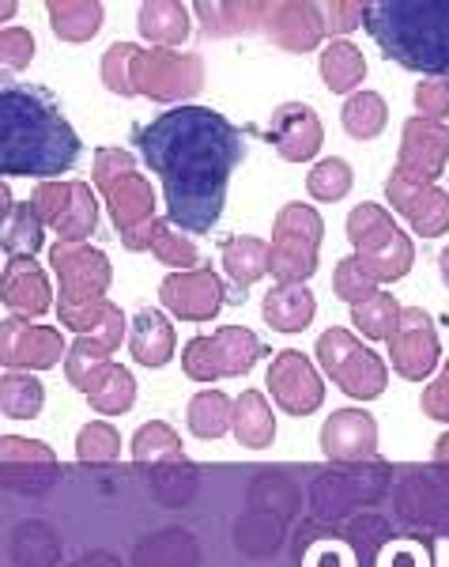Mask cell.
<instances>
[{"instance_id": "ac0fdd59", "label": "cell", "mask_w": 449, "mask_h": 567, "mask_svg": "<svg viewBox=\"0 0 449 567\" xmlns=\"http://www.w3.org/2000/svg\"><path fill=\"white\" fill-rule=\"evenodd\" d=\"M264 136H269V144L276 148L280 159L310 163L321 152V144H325V125H321V117L314 114V106L283 103L272 110Z\"/></svg>"}, {"instance_id": "2e32d148", "label": "cell", "mask_w": 449, "mask_h": 567, "mask_svg": "<svg viewBox=\"0 0 449 567\" xmlns=\"http://www.w3.org/2000/svg\"><path fill=\"white\" fill-rule=\"evenodd\" d=\"M449 159V125L446 122H430V117H408L405 130H400V148H397V167L408 178L430 182L442 175Z\"/></svg>"}, {"instance_id": "484cf974", "label": "cell", "mask_w": 449, "mask_h": 567, "mask_svg": "<svg viewBox=\"0 0 449 567\" xmlns=\"http://www.w3.org/2000/svg\"><path fill=\"white\" fill-rule=\"evenodd\" d=\"M234 439L246 446V451H264L276 439V420H272V409L264 401V393L257 390H242L234 398Z\"/></svg>"}, {"instance_id": "7dc6e473", "label": "cell", "mask_w": 449, "mask_h": 567, "mask_svg": "<svg viewBox=\"0 0 449 567\" xmlns=\"http://www.w3.org/2000/svg\"><path fill=\"white\" fill-rule=\"evenodd\" d=\"M435 462H442V465H449V432L438 439L435 443Z\"/></svg>"}, {"instance_id": "8fae6325", "label": "cell", "mask_w": 449, "mask_h": 567, "mask_svg": "<svg viewBox=\"0 0 449 567\" xmlns=\"http://www.w3.org/2000/svg\"><path fill=\"white\" fill-rule=\"evenodd\" d=\"M385 200L408 219V227L424 239H438L449 231V194L430 182L408 178L400 167H393L389 182H385Z\"/></svg>"}, {"instance_id": "7402d4cb", "label": "cell", "mask_w": 449, "mask_h": 567, "mask_svg": "<svg viewBox=\"0 0 449 567\" xmlns=\"http://www.w3.org/2000/svg\"><path fill=\"white\" fill-rule=\"evenodd\" d=\"M223 272L234 284V291L227 299H231V303H242V291L272 272V243L253 239V235L227 239L223 243Z\"/></svg>"}, {"instance_id": "52a82bcc", "label": "cell", "mask_w": 449, "mask_h": 567, "mask_svg": "<svg viewBox=\"0 0 449 567\" xmlns=\"http://www.w3.org/2000/svg\"><path fill=\"white\" fill-rule=\"evenodd\" d=\"M321 239H325V219L310 205L280 208L276 224H272V277L276 284H306L317 272Z\"/></svg>"}, {"instance_id": "5b68a950", "label": "cell", "mask_w": 449, "mask_h": 567, "mask_svg": "<svg viewBox=\"0 0 449 567\" xmlns=\"http://www.w3.org/2000/svg\"><path fill=\"white\" fill-rule=\"evenodd\" d=\"M347 243H352L355 258L363 261V269L370 272L378 284L405 280L416 261V246L411 235L400 231L393 224V216L382 205H355L347 213Z\"/></svg>"}, {"instance_id": "f35d334b", "label": "cell", "mask_w": 449, "mask_h": 567, "mask_svg": "<svg viewBox=\"0 0 449 567\" xmlns=\"http://www.w3.org/2000/svg\"><path fill=\"white\" fill-rule=\"evenodd\" d=\"M152 254H155V258H159L163 265H174L178 272L197 269V265H200V250L192 246V239H186V235L174 231L170 219H159V224H155Z\"/></svg>"}, {"instance_id": "b9f144b4", "label": "cell", "mask_w": 449, "mask_h": 567, "mask_svg": "<svg viewBox=\"0 0 449 567\" xmlns=\"http://www.w3.org/2000/svg\"><path fill=\"white\" fill-rule=\"evenodd\" d=\"M140 50V45L133 42H114L109 50L103 53V65H98V72H103V84L114 91V95H136L133 91V80H128V65H133V53Z\"/></svg>"}, {"instance_id": "6da1fadb", "label": "cell", "mask_w": 449, "mask_h": 567, "mask_svg": "<svg viewBox=\"0 0 449 567\" xmlns=\"http://www.w3.org/2000/svg\"><path fill=\"white\" fill-rule=\"evenodd\" d=\"M136 148L163 182L170 224L189 235L212 231L246 155L242 133L212 106H178L136 130Z\"/></svg>"}, {"instance_id": "7c38bea8", "label": "cell", "mask_w": 449, "mask_h": 567, "mask_svg": "<svg viewBox=\"0 0 449 567\" xmlns=\"http://www.w3.org/2000/svg\"><path fill=\"white\" fill-rule=\"evenodd\" d=\"M223 296L231 291L223 288V277L216 269H186V272H170L159 284V303L170 310L181 322H212L223 307Z\"/></svg>"}, {"instance_id": "d6a6232c", "label": "cell", "mask_w": 449, "mask_h": 567, "mask_svg": "<svg viewBox=\"0 0 449 567\" xmlns=\"http://www.w3.org/2000/svg\"><path fill=\"white\" fill-rule=\"evenodd\" d=\"M45 405V390L39 379L23 371H4L0 382V413L8 420H34Z\"/></svg>"}, {"instance_id": "44dd1931", "label": "cell", "mask_w": 449, "mask_h": 567, "mask_svg": "<svg viewBox=\"0 0 449 567\" xmlns=\"http://www.w3.org/2000/svg\"><path fill=\"white\" fill-rule=\"evenodd\" d=\"M174 326L163 310L155 307H144L140 315L133 318V333H128V352L140 368H167L174 360Z\"/></svg>"}, {"instance_id": "603a6c76", "label": "cell", "mask_w": 449, "mask_h": 567, "mask_svg": "<svg viewBox=\"0 0 449 567\" xmlns=\"http://www.w3.org/2000/svg\"><path fill=\"white\" fill-rule=\"evenodd\" d=\"M264 326H272L276 333H302L317 315V299L306 284H276L261 303Z\"/></svg>"}, {"instance_id": "bcb514c9", "label": "cell", "mask_w": 449, "mask_h": 567, "mask_svg": "<svg viewBox=\"0 0 449 567\" xmlns=\"http://www.w3.org/2000/svg\"><path fill=\"white\" fill-rule=\"evenodd\" d=\"M419 409H424V416L449 424V363L442 368V374H438V379L424 390V398H419Z\"/></svg>"}, {"instance_id": "ee69618b", "label": "cell", "mask_w": 449, "mask_h": 567, "mask_svg": "<svg viewBox=\"0 0 449 567\" xmlns=\"http://www.w3.org/2000/svg\"><path fill=\"white\" fill-rule=\"evenodd\" d=\"M416 110L419 117H430V122H442L449 114V76H430L416 87Z\"/></svg>"}, {"instance_id": "3957f363", "label": "cell", "mask_w": 449, "mask_h": 567, "mask_svg": "<svg viewBox=\"0 0 449 567\" xmlns=\"http://www.w3.org/2000/svg\"><path fill=\"white\" fill-rule=\"evenodd\" d=\"M363 27L393 65L427 80L449 72V0H378L366 4Z\"/></svg>"}, {"instance_id": "1f68e13d", "label": "cell", "mask_w": 449, "mask_h": 567, "mask_svg": "<svg viewBox=\"0 0 449 567\" xmlns=\"http://www.w3.org/2000/svg\"><path fill=\"white\" fill-rule=\"evenodd\" d=\"M400 318H405V310L393 296H385L378 291L374 299H366V303L352 307V326L359 329L366 341H393L400 329Z\"/></svg>"}, {"instance_id": "8d00e7d4", "label": "cell", "mask_w": 449, "mask_h": 567, "mask_svg": "<svg viewBox=\"0 0 449 567\" xmlns=\"http://www.w3.org/2000/svg\"><path fill=\"white\" fill-rule=\"evenodd\" d=\"M0 458H4L8 481L27 470H50V473L58 470V454H53L45 443H39V439H23V435L0 439Z\"/></svg>"}, {"instance_id": "277c9868", "label": "cell", "mask_w": 449, "mask_h": 567, "mask_svg": "<svg viewBox=\"0 0 449 567\" xmlns=\"http://www.w3.org/2000/svg\"><path fill=\"white\" fill-rule=\"evenodd\" d=\"M91 178H95L98 194L106 200V213L114 219L122 246L133 254H152L155 239V194L148 178L136 175V159L122 148H98L91 163Z\"/></svg>"}, {"instance_id": "4fadbf2b", "label": "cell", "mask_w": 449, "mask_h": 567, "mask_svg": "<svg viewBox=\"0 0 449 567\" xmlns=\"http://www.w3.org/2000/svg\"><path fill=\"white\" fill-rule=\"evenodd\" d=\"M264 386H269L272 401L283 409V416H310L314 409H321V401H325V382H321V374L314 371L310 355H302L295 349L280 352L276 360L269 363Z\"/></svg>"}, {"instance_id": "d4e9b609", "label": "cell", "mask_w": 449, "mask_h": 567, "mask_svg": "<svg viewBox=\"0 0 449 567\" xmlns=\"http://www.w3.org/2000/svg\"><path fill=\"white\" fill-rule=\"evenodd\" d=\"M140 23V34L148 42H155V50H170V45H181L189 39V8L178 4V0H148L136 16Z\"/></svg>"}, {"instance_id": "e0dca14e", "label": "cell", "mask_w": 449, "mask_h": 567, "mask_svg": "<svg viewBox=\"0 0 449 567\" xmlns=\"http://www.w3.org/2000/svg\"><path fill=\"white\" fill-rule=\"evenodd\" d=\"M261 34L272 45L288 50V53H310V50H317L321 39L328 34L325 8H321V4H302V0H288V4H264Z\"/></svg>"}, {"instance_id": "f6af8a7d", "label": "cell", "mask_w": 449, "mask_h": 567, "mask_svg": "<svg viewBox=\"0 0 449 567\" xmlns=\"http://www.w3.org/2000/svg\"><path fill=\"white\" fill-rule=\"evenodd\" d=\"M321 8H325V27L333 39H344L355 27H363L366 4H359V0H333V4H321Z\"/></svg>"}, {"instance_id": "4316f807", "label": "cell", "mask_w": 449, "mask_h": 567, "mask_svg": "<svg viewBox=\"0 0 449 567\" xmlns=\"http://www.w3.org/2000/svg\"><path fill=\"white\" fill-rule=\"evenodd\" d=\"M0 197H4V254L8 261L12 258H34V250L42 246V235H45V224L34 213V205L27 200V205H15L12 194H8V186L0 189Z\"/></svg>"}, {"instance_id": "ba28073f", "label": "cell", "mask_w": 449, "mask_h": 567, "mask_svg": "<svg viewBox=\"0 0 449 567\" xmlns=\"http://www.w3.org/2000/svg\"><path fill=\"white\" fill-rule=\"evenodd\" d=\"M261 360V341L246 326H219L208 337H192L181 352V371L192 382H219L238 379Z\"/></svg>"}, {"instance_id": "f1b7e54d", "label": "cell", "mask_w": 449, "mask_h": 567, "mask_svg": "<svg viewBox=\"0 0 449 567\" xmlns=\"http://www.w3.org/2000/svg\"><path fill=\"white\" fill-rule=\"evenodd\" d=\"M321 80L333 95H347L366 80V61L363 50L347 39H333L321 50Z\"/></svg>"}, {"instance_id": "7a4b0ae2", "label": "cell", "mask_w": 449, "mask_h": 567, "mask_svg": "<svg viewBox=\"0 0 449 567\" xmlns=\"http://www.w3.org/2000/svg\"><path fill=\"white\" fill-rule=\"evenodd\" d=\"M80 136L45 95L20 84L0 91V171L12 178H45L76 163Z\"/></svg>"}, {"instance_id": "c3c4849f", "label": "cell", "mask_w": 449, "mask_h": 567, "mask_svg": "<svg viewBox=\"0 0 449 567\" xmlns=\"http://www.w3.org/2000/svg\"><path fill=\"white\" fill-rule=\"evenodd\" d=\"M438 272H442L446 288H449V246H446V250H442V258H438Z\"/></svg>"}, {"instance_id": "ab89813d", "label": "cell", "mask_w": 449, "mask_h": 567, "mask_svg": "<svg viewBox=\"0 0 449 567\" xmlns=\"http://www.w3.org/2000/svg\"><path fill=\"white\" fill-rule=\"evenodd\" d=\"M355 182V171L347 167L344 159H321L314 163V171L306 175V189L314 200H344V194L352 189Z\"/></svg>"}, {"instance_id": "5bb4252c", "label": "cell", "mask_w": 449, "mask_h": 567, "mask_svg": "<svg viewBox=\"0 0 449 567\" xmlns=\"http://www.w3.org/2000/svg\"><path fill=\"white\" fill-rule=\"evenodd\" d=\"M438 360H442V341L435 333V318L419 307H408L400 318L397 337L389 341V363L400 379L424 382L435 374Z\"/></svg>"}, {"instance_id": "7bdbcfd3", "label": "cell", "mask_w": 449, "mask_h": 567, "mask_svg": "<svg viewBox=\"0 0 449 567\" xmlns=\"http://www.w3.org/2000/svg\"><path fill=\"white\" fill-rule=\"evenodd\" d=\"M31 58H34L31 31H23V27H4V31H0V61H4V69L23 72L31 65Z\"/></svg>"}, {"instance_id": "9c48e42d", "label": "cell", "mask_w": 449, "mask_h": 567, "mask_svg": "<svg viewBox=\"0 0 449 567\" xmlns=\"http://www.w3.org/2000/svg\"><path fill=\"white\" fill-rule=\"evenodd\" d=\"M133 91L152 103H181L205 87V58L174 50H136L128 65Z\"/></svg>"}, {"instance_id": "74e56055", "label": "cell", "mask_w": 449, "mask_h": 567, "mask_svg": "<svg viewBox=\"0 0 449 567\" xmlns=\"http://www.w3.org/2000/svg\"><path fill=\"white\" fill-rule=\"evenodd\" d=\"M76 458L84 465H103L122 458V435H117V427L106 424V420H91V424L80 427Z\"/></svg>"}, {"instance_id": "f546056e", "label": "cell", "mask_w": 449, "mask_h": 567, "mask_svg": "<svg viewBox=\"0 0 449 567\" xmlns=\"http://www.w3.org/2000/svg\"><path fill=\"white\" fill-rule=\"evenodd\" d=\"M186 424L197 439H223L234 427V401L223 390H200L186 405Z\"/></svg>"}, {"instance_id": "d590c367", "label": "cell", "mask_w": 449, "mask_h": 567, "mask_svg": "<svg viewBox=\"0 0 449 567\" xmlns=\"http://www.w3.org/2000/svg\"><path fill=\"white\" fill-rule=\"evenodd\" d=\"M109 344H103L98 337H76L69 355H64V374H69V386L84 393L87 382L109 363Z\"/></svg>"}, {"instance_id": "cb8c5ba5", "label": "cell", "mask_w": 449, "mask_h": 567, "mask_svg": "<svg viewBox=\"0 0 449 567\" xmlns=\"http://www.w3.org/2000/svg\"><path fill=\"white\" fill-rule=\"evenodd\" d=\"M84 398H87V405L95 409L98 416H122V413H128V409L136 405V379H133V371H128L125 363L109 360L106 368L87 382Z\"/></svg>"}, {"instance_id": "83f0119b", "label": "cell", "mask_w": 449, "mask_h": 567, "mask_svg": "<svg viewBox=\"0 0 449 567\" xmlns=\"http://www.w3.org/2000/svg\"><path fill=\"white\" fill-rule=\"evenodd\" d=\"M45 12H50V27L61 42L95 39L98 27H103V20H106V12H103L98 0H50Z\"/></svg>"}, {"instance_id": "e575fe53", "label": "cell", "mask_w": 449, "mask_h": 567, "mask_svg": "<svg viewBox=\"0 0 449 567\" xmlns=\"http://www.w3.org/2000/svg\"><path fill=\"white\" fill-rule=\"evenodd\" d=\"M133 458L144 462V465L186 462V451H181V439H178V432H174L170 424H163V420H152V424H144L140 432L133 435Z\"/></svg>"}, {"instance_id": "30bf717a", "label": "cell", "mask_w": 449, "mask_h": 567, "mask_svg": "<svg viewBox=\"0 0 449 567\" xmlns=\"http://www.w3.org/2000/svg\"><path fill=\"white\" fill-rule=\"evenodd\" d=\"M31 205L42 224L61 235V243H87V235H95L98 200L84 182H39L31 194Z\"/></svg>"}, {"instance_id": "836d02e7", "label": "cell", "mask_w": 449, "mask_h": 567, "mask_svg": "<svg viewBox=\"0 0 449 567\" xmlns=\"http://www.w3.org/2000/svg\"><path fill=\"white\" fill-rule=\"evenodd\" d=\"M197 16L205 20V31L219 39V34L261 31L264 4H197Z\"/></svg>"}, {"instance_id": "ffe728a7", "label": "cell", "mask_w": 449, "mask_h": 567, "mask_svg": "<svg viewBox=\"0 0 449 567\" xmlns=\"http://www.w3.org/2000/svg\"><path fill=\"white\" fill-rule=\"evenodd\" d=\"M0 299L12 310V318H42L53 307L50 277L34 258H12L0 277Z\"/></svg>"}, {"instance_id": "9a60e30c", "label": "cell", "mask_w": 449, "mask_h": 567, "mask_svg": "<svg viewBox=\"0 0 449 567\" xmlns=\"http://www.w3.org/2000/svg\"><path fill=\"white\" fill-rule=\"evenodd\" d=\"M64 337L50 326H31L27 318H8L0 329V360L4 371H50L64 363Z\"/></svg>"}, {"instance_id": "60d3db41", "label": "cell", "mask_w": 449, "mask_h": 567, "mask_svg": "<svg viewBox=\"0 0 449 567\" xmlns=\"http://www.w3.org/2000/svg\"><path fill=\"white\" fill-rule=\"evenodd\" d=\"M333 291H336L341 303L359 307V303H366V299L378 296V280L363 269L359 258H341V265L333 269Z\"/></svg>"}, {"instance_id": "d6986e66", "label": "cell", "mask_w": 449, "mask_h": 567, "mask_svg": "<svg viewBox=\"0 0 449 567\" xmlns=\"http://www.w3.org/2000/svg\"><path fill=\"white\" fill-rule=\"evenodd\" d=\"M321 451L333 462L378 458V424L363 409H336L321 427Z\"/></svg>"}, {"instance_id": "4dcf8cb0", "label": "cell", "mask_w": 449, "mask_h": 567, "mask_svg": "<svg viewBox=\"0 0 449 567\" xmlns=\"http://www.w3.org/2000/svg\"><path fill=\"white\" fill-rule=\"evenodd\" d=\"M385 122H389V106L378 91H355L341 110V125L352 141H374L382 136Z\"/></svg>"}, {"instance_id": "8992f818", "label": "cell", "mask_w": 449, "mask_h": 567, "mask_svg": "<svg viewBox=\"0 0 449 567\" xmlns=\"http://www.w3.org/2000/svg\"><path fill=\"white\" fill-rule=\"evenodd\" d=\"M317 363L355 401H374L389 386L385 360L374 355V349H366L352 329H325L317 337Z\"/></svg>"}]
</instances>
